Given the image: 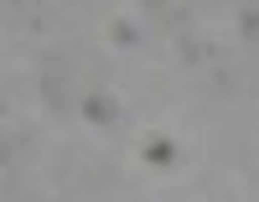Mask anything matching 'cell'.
<instances>
[{
  "mask_svg": "<svg viewBox=\"0 0 259 202\" xmlns=\"http://www.w3.org/2000/svg\"><path fill=\"white\" fill-rule=\"evenodd\" d=\"M78 114L89 119V125H114L119 119V99L104 94V88H89V94L78 99Z\"/></svg>",
  "mask_w": 259,
  "mask_h": 202,
  "instance_id": "1",
  "label": "cell"
},
{
  "mask_svg": "<svg viewBox=\"0 0 259 202\" xmlns=\"http://www.w3.org/2000/svg\"><path fill=\"white\" fill-rule=\"evenodd\" d=\"M239 36L259 47V0H239Z\"/></svg>",
  "mask_w": 259,
  "mask_h": 202,
  "instance_id": "3",
  "label": "cell"
},
{
  "mask_svg": "<svg viewBox=\"0 0 259 202\" xmlns=\"http://www.w3.org/2000/svg\"><path fill=\"white\" fill-rule=\"evenodd\" d=\"M140 6H145L150 16H156L161 26H182V16H177V6H171V0H140Z\"/></svg>",
  "mask_w": 259,
  "mask_h": 202,
  "instance_id": "4",
  "label": "cell"
},
{
  "mask_svg": "<svg viewBox=\"0 0 259 202\" xmlns=\"http://www.w3.org/2000/svg\"><path fill=\"white\" fill-rule=\"evenodd\" d=\"M145 161L150 166H177V145H171L166 135H150L145 140Z\"/></svg>",
  "mask_w": 259,
  "mask_h": 202,
  "instance_id": "2",
  "label": "cell"
},
{
  "mask_svg": "<svg viewBox=\"0 0 259 202\" xmlns=\"http://www.w3.org/2000/svg\"><path fill=\"white\" fill-rule=\"evenodd\" d=\"M114 36L124 42V47H135V42H140V36H135V26H130V21H119V26H114Z\"/></svg>",
  "mask_w": 259,
  "mask_h": 202,
  "instance_id": "5",
  "label": "cell"
}]
</instances>
